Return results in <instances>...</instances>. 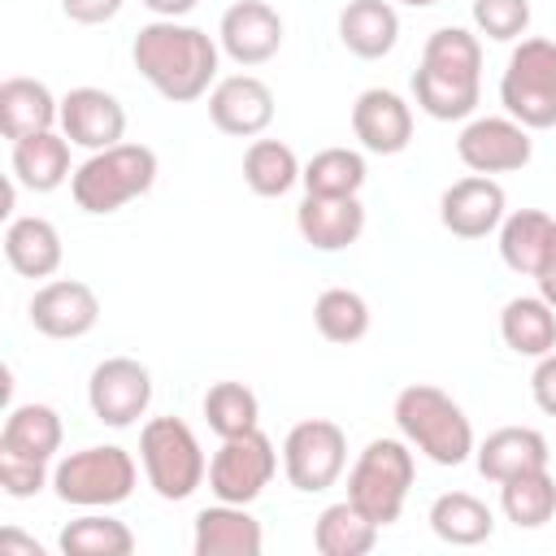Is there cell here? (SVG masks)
<instances>
[{"mask_svg": "<svg viewBox=\"0 0 556 556\" xmlns=\"http://www.w3.org/2000/svg\"><path fill=\"white\" fill-rule=\"evenodd\" d=\"M130 61L152 83L156 96H165L169 104H191L213 91L222 43L200 26H187L174 17H152L148 26L135 30Z\"/></svg>", "mask_w": 556, "mask_h": 556, "instance_id": "6da1fadb", "label": "cell"}, {"mask_svg": "<svg viewBox=\"0 0 556 556\" xmlns=\"http://www.w3.org/2000/svg\"><path fill=\"white\" fill-rule=\"evenodd\" d=\"M413 100L434 122H469L482 100V39L465 26H439L413 70Z\"/></svg>", "mask_w": 556, "mask_h": 556, "instance_id": "7a4b0ae2", "label": "cell"}, {"mask_svg": "<svg viewBox=\"0 0 556 556\" xmlns=\"http://www.w3.org/2000/svg\"><path fill=\"white\" fill-rule=\"evenodd\" d=\"M391 417L400 426V439H408V447H417L426 460H434L443 469L465 465L473 456V447H478L465 408L443 387H430V382L404 387L395 395Z\"/></svg>", "mask_w": 556, "mask_h": 556, "instance_id": "3957f363", "label": "cell"}, {"mask_svg": "<svg viewBox=\"0 0 556 556\" xmlns=\"http://www.w3.org/2000/svg\"><path fill=\"white\" fill-rule=\"evenodd\" d=\"M156 152L148 143H113L104 152H91L74 178H70V195L83 213L91 217H109L117 213L122 204L148 195L156 187Z\"/></svg>", "mask_w": 556, "mask_h": 556, "instance_id": "277c9868", "label": "cell"}, {"mask_svg": "<svg viewBox=\"0 0 556 556\" xmlns=\"http://www.w3.org/2000/svg\"><path fill=\"white\" fill-rule=\"evenodd\" d=\"M139 460H143L148 486L161 500H169V504L191 500L204 486V478H208L204 447H200L195 430L182 417H152V421H143V430H139Z\"/></svg>", "mask_w": 556, "mask_h": 556, "instance_id": "5b68a950", "label": "cell"}, {"mask_svg": "<svg viewBox=\"0 0 556 556\" xmlns=\"http://www.w3.org/2000/svg\"><path fill=\"white\" fill-rule=\"evenodd\" d=\"M413 478H417V460H413L408 439H369L348 469V500L369 521L391 526L404 513Z\"/></svg>", "mask_w": 556, "mask_h": 556, "instance_id": "8992f818", "label": "cell"}, {"mask_svg": "<svg viewBox=\"0 0 556 556\" xmlns=\"http://www.w3.org/2000/svg\"><path fill=\"white\" fill-rule=\"evenodd\" d=\"M135 482H139V465L117 443L78 447L70 456H61L56 469H52L56 500L74 504V508H113V504L130 500Z\"/></svg>", "mask_w": 556, "mask_h": 556, "instance_id": "52a82bcc", "label": "cell"}, {"mask_svg": "<svg viewBox=\"0 0 556 556\" xmlns=\"http://www.w3.org/2000/svg\"><path fill=\"white\" fill-rule=\"evenodd\" d=\"M500 104L526 130L556 126V39L530 35L508 52L500 78Z\"/></svg>", "mask_w": 556, "mask_h": 556, "instance_id": "ba28073f", "label": "cell"}, {"mask_svg": "<svg viewBox=\"0 0 556 556\" xmlns=\"http://www.w3.org/2000/svg\"><path fill=\"white\" fill-rule=\"evenodd\" d=\"M348 469V434L330 417H304L282 439V473L295 491L317 495Z\"/></svg>", "mask_w": 556, "mask_h": 556, "instance_id": "9c48e42d", "label": "cell"}, {"mask_svg": "<svg viewBox=\"0 0 556 556\" xmlns=\"http://www.w3.org/2000/svg\"><path fill=\"white\" fill-rule=\"evenodd\" d=\"M274 473H278L274 439L256 426L222 439V447L208 460V491L213 500H226V504H252L274 482Z\"/></svg>", "mask_w": 556, "mask_h": 556, "instance_id": "30bf717a", "label": "cell"}, {"mask_svg": "<svg viewBox=\"0 0 556 556\" xmlns=\"http://www.w3.org/2000/svg\"><path fill=\"white\" fill-rule=\"evenodd\" d=\"M152 369L135 356H104L87 378V404L100 426L126 430L152 408Z\"/></svg>", "mask_w": 556, "mask_h": 556, "instance_id": "8fae6325", "label": "cell"}, {"mask_svg": "<svg viewBox=\"0 0 556 556\" xmlns=\"http://www.w3.org/2000/svg\"><path fill=\"white\" fill-rule=\"evenodd\" d=\"M456 156L473 174H513L534 156V139L517 117H469L456 135Z\"/></svg>", "mask_w": 556, "mask_h": 556, "instance_id": "7c38bea8", "label": "cell"}, {"mask_svg": "<svg viewBox=\"0 0 556 556\" xmlns=\"http://www.w3.org/2000/svg\"><path fill=\"white\" fill-rule=\"evenodd\" d=\"M504 213H508V195H504V187L491 174L456 178L439 195V222L456 239H486V235H495Z\"/></svg>", "mask_w": 556, "mask_h": 556, "instance_id": "4fadbf2b", "label": "cell"}, {"mask_svg": "<svg viewBox=\"0 0 556 556\" xmlns=\"http://www.w3.org/2000/svg\"><path fill=\"white\" fill-rule=\"evenodd\" d=\"M26 313L43 339H83L100 321V295L78 278H52L30 295Z\"/></svg>", "mask_w": 556, "mask_h": 556, "instance_id": "5bb4252c", "label": "cell"}, {"mask_svg": "<svg viewBox=\"0 0 556 556\" xmlns=\"http://www.w3.org/2000/svg\"><path fill=\"white\" fill-rule=\"evenodd\" d=\"M56 126H61V135L74 148L104 152V148L122 143V135H126V109L104 87H74V91L61 96V122Z\"/></svg>", "mask_w": 556, "mask_h": 556, "instance_id": "9a60e30c", "label": "cell"}, {"mask_svg": "<svg viewBox=\"0 0 556 556\" xmlns=\"http://www.w3.org/2000/svg\"><path fill=\"white\" fill-rule=\"evenodd\" d=\"M217 43L235 65H265L282 48V13L265 0H235L217 22Z\"/></svg>", "mask_w": 556, "mask_h": 556, "instance_id": "2e32d148", "label": "cell"}, {"mask_svg": "<svg viewBox=\"0 0 556 556\" xmlns=\"http://www.w3.org/2000/svg\"><path fill=\"white\" fill-rule=\"evenodd\" d=\"M208 117L222 135L256 139L274 122V91L256 74H226L208 91Z\"/></svg>", "mask_w": 556, "mask_h": 556, "instance_id": "e0dca14e", "label": "cell"}, {"mask_svg": "<svg viewBox=\"0 0 556 556\" xmlns=\"http://www.w3.org/2000/svg\"><path fill=\"white\" fill-rule=\"evenodd\" d=\"M352 135L374 156H395L413 143V104L400 91L369 87L352 104Z\"/></svg>", "mask_w": 556, "mask_h": 556, "instance_id": "ac0fdd59", "label": "cell"}, {"mask_svg": "<svg viewBox=\"0 0 556 556\" xmlns=\"http://www.w3.org/2000/svg\"><path fill=\"white\" fill-rule=\"evenodd\" d=\"M295 230L317 252H343L365 235V204L361 195H304Z\"/></svg>", "mask_w": 556, "mask_h": 556, "instance_id": "d6986e66", "label": "cell"}, {"mask_svg": "<svg viewBox=\"0 0 556 556\" xmlns=\"http://www.w3.org/2000/svg\"><path fill=\"white\" fill-rule=\"evenodd\" d=\"M195 556H261L265 530L248 513V504H208L195 513V534H191Z\"/></svg>", "mask_w": 556, "mask_h": 556, "instance_id": "ffe728a7", "label": "cell"}, {"mask_svg": "<svg viewBox=\"0 0 556 556\" xmlns=\"http://www.w3.org/2000/svg\"><path fill=\"white\" fill-rule=\"evenodd\" d=\"M473 460H478V473L500 486L526 469H543L552 460V443L534 426H500L473 447Z\"/></svg>", "mask_w": 556, "mask_h": 556, "instance_id": "44dd1931", "label": "cell"}, {"mask_svg": "<svg viewBox=\"0 0 556 556\" xmlns=\"http://www.w3.org/2000/svg\"><path fill=\"white\" fill-rule=\"evenodd\" d=\"M56 122H61V100L48 91V83L22 74L0 83V135L9 143L39 130H56Z\"/></svg>", "mask_w": 556, "mask_h": 556, "instance_id": "7402d4cb", "label": "cell"}, {"mask_svg": "<svg viewBox=\"0 0 556 556\" xmlns=\"http://www.w3.org/2000/svg\"><path fill=\"white\" fill-rule=\"evenodd\" d=\"M339 43L361 61H382L400 43V13L391 0H348L339 9Z\"/></svg>", "mask_w": 556, "mask_h": 556, "instance_id": "603a6c76", "label": "cell"}, {"mask_svg": "<svg viewBox=\"0 0 556 556\" xmlns=\"http://www.w3.org/2000/svg\"><path fill=\"white\" fill-rule=\"evenodd\" d=\"M61 230L48 217H9L4 226V261L22 278H52L61 269Z\"/></svg>", "mask_w": 556, "mask_h": 556, "instance_id": "cb8c5ba5", "label": "cell"}, {"mask_svg": "<svg viewBox=\"0 0 556 556\" xmlns=\"http://www.w3.org/2000/svg\"><path fill=\"white\" fill-rule=\"evenodd\" d=\"M13 178L35 191V195H48L56 191L61 182L74 178V165H70V139L61 130H39V135H26L13 143Z\"/></svg>", "mask_w": 556, "mask_h": 556, "instance_id": "d4e9b609", "label": "cell"}, {"mask_svg": "<svg viewBox=\"0 0 556 556\" xmlns=\"http://www.w3.org/2000/svg\"><path fill=\"white\" fill-rule=\"evenodd\" d=\"M500 339L517 356H547L556 352V308L543 295H513L500 308Z\"/></svg>", "mask_w": 556, "mask_h": 556, "instance_id": "484cf974", "label": "cell"}, {"mask_svg": "<svg viewBox=\"0 0 556 556\" xmlns=\"http://www.w3.org/2000/svg\"><path fill=\"white\" fill-rule=\"evenodd\" d=\"M552 230H556V217L543 213V208H517V213H504L500 222V261L521 274V278H534L543 256H547V243H552Z\"/></svg>", "mask_w": 556, "mask_h": 556, "instance_id": "4316f807", "label": "cell"}, {"mask_svg": "<svg viewBox=\"0 0 556 556\" xmlns=\"http://www.w3.org/2000/svg\"><path fill=\"white\" fill-rule=\"evenodd\" d=\"M430 530L452 547H478L495 534V513L469 491H443L430 504Z\"/></svg>", "mask_w": 556, "mask_h": 556, "instance_id": "83f0119b", "label": "cell"}, {"mask_svg": "<svg viewBox=\"0 0 556 556\" xmlns=\"http://www.w3.org/2000/svg\"><path fill=\"white\" fill-rule=\"evenodd\" d=\"M378 521H369L352 500L326 504L313 521V547L321 556H365L378 543Z\"/></svg>", "mask_w": 556, "mask_h": 556, "instance_id": "f1b7e54d", "label": "cell"}, {"mask_svg": "<svg viewBox=\"0 0 556 556\" xmlns=\"http://www.w3.org/2000/svg\"><path fill=\"white\" fill-rule=\"evenodd\" d=\"M300 174H304V165L291 152V143H282V139H252L243 152V182L261 200L287 195L300 182Z\"/></svg>", "mask_w": 556, "mask_h": 556, "instance_id": "f546056e", "label": "cell"}, {"mask_svg": "<svg viewBox=\"0 0 556 556\" xmlns=\"http://www.w3.org/2000/svg\"><path fill=\"white\" fill-rule=\"evenodd\" d=\"M61 439H65V426L52 404H13L0 426V447L26 452L39 460H52L61 452Z\"/></svg>", "mask_w": 556, "mask_h": 556, "instance_id": "4dcf8cb0", "label": "cell"}, {"mask_svg": "<svg viewBox=\"0 0 556 556\" xmlns=\"http://www.w3.org/2000/svg\"><path fill=\"white\" fill-rule=\"evenodd\" d=\"M500 508L517 530H539L556 517V478L543 469H526L500 482Z\"/></svg>", "mask_w": 556, "mask_h": 556, "instance_id": "1f68e13d", "label": "cell"}, {"mask_svg": "<svg viewBox=\"0 0 556 556\" xmlns=\"http://www.w3.org/2000/svg\"><path fill=\"white\" fill-rule=\"evenodd\" d=\"M369 169L356 148H321L304 161V195H361Z\"/></svg>", "mask_w": 556, "mask_h": 556, "instance_id": "d6a6232c", "label": "cell"}, {"mask_svg": "<svg viewBox=\"0 0 556 556\" xmlns=\"http://www.w3.org/2000/svg\"><path fill=\"white\" fill-rule=\"evenodd\" d=\"M56 547L65 556H130L135 534H130L126 521H117L109 513H83L61 530Z\"/></svg>", "mask_w": 556, "mask_h": 556, "instance_id": "836d02e7", "label": "cell"}, {"mask_svg": "<svg viewBox=\"0 0 556 556\" xmlns=\"http://www.w3.org/2000/svg\"><path fill=\"white\" fill-rule=\"evenodd\" d=\"M313 326L330 343H356L369 334V304L352 287H326L313 304Z\"/></svg>", "mask_w": 556, "mask_h": 556, "instance_id": "e575fe53", "label": "cell"}, {"mask_svg": "<svg viewBox=\"0 0 556 556\" xmlns=\"http://www.w3.org/2000/svg\"><path fill=\"white\" fill-rule=\"evenodd\" d=\"M204 421L217 439H230V434H243V430H256L261 426V400L252 387L243 382H213L204 391Z\"/></svg>", "mask_w": 556, "mask_h": 556, "instance_id": "d590c367", "label": "cell"}, {"mask_svg": "<svg viewBox=\"0 0 556 556\" xmlns=\"http://www.w3.org/2000/svg\"><path fill=\"white\" fill-rule=\"evenodd\" d=\"M473 30L495 43L521 39L530 30V0H473Z\"/></svg>", "mask_w": 556, "mask_h": 556, "instance_id": "8d00e7d4", "label": "cell"}, {"mask_svg": "<svg viewBox=\"0 0 556 556\" xmlns=\"http://www.w3.org/2000/svg\"><path fill=\"white\" fill-rule=\"evenodd\" d=\"M0 486H4V495H13V500L39 495L43 486H52L48 460L26 456V452H13V447H0Z\"/></svg>", "mask_w": 556, "mask_h": 556, "instance_id": "74e56055", "label": "cell"}, {"mask_svg": "<svg viewBox=\"0 0 556 556\" xmlns=\"http://www.w3.org/2000/svg\"><path fill=\"white\" fill-rule=\"evenodd\" d=\"M122 4L126 0H61V13L78 26H104L122 13Z\"/></svg>", "mask_w": 556, "mask_h": 556, "instance_id": "f35d334b", "label": "cell"}, {"mask_svg": "<svg viewBox=\"0 0 556 556\" xmlns=\"http://www.w3.org/2000/svg\"><path fill=\"white\" fill-rule=\"evenodd\" d=\"M530 395H534V404H539L547 417H556V352H547V356L534 361Z\"/></svg>", "mask_w": 556, "mask_h": 556, "instance_id": "ab89813d", "label": "cell"}, {"mask_svg": "<svg viewBox=\"0 0 556 556\" xmlns=\"http://www.w3.org/2000/svg\"><path fill=\"white\" fill-rule=\"evenodd\" d=\"M534 282H539V295L556 308V230H552V243H547V256H543V265H539Z\"/></svg>", "mask_w": 556, "mask_h": 556, "instance_id": "60d3db41", "label": "cell"}, {"mask_svg": "<svg viewBox=\"0 0 556 556\" xmlns=\"http://www.w3.org/2000/svg\"><path fill=\"white\" fill-rule=\"evenodd\" d=\"M139 4H143L152 17H174V22H182L200 0H139Z\"/></svg>", "mask_w": 556, "mask_h": 556, "instance_id": "b9f144b4", "label": "cell"}, {"mask_svg": "<svg viewBox=\"0 0 556 556\" xmlns=\"http://www.w3.org/2000/svg\"><path fill=\"white\" fill-rule=\"evenodd\" d=\"M0 552H26V556H43V547L35 543V539H26L22 530H0Z\"/></svg>", "mask_w": 556, "mask_h": 556, "instance_id": "7bdbcfd3", "label": "cell"}, {"mask_svg": "<svg viewBox=\"0 0 556 556\" xmlns=\"http://www.w3.org/2000/svg\"><path fill=\"white\" fill-rule=\"evenodd\" d=\"M391 4H408V9H430V4H439V0H391Z\"/></svg>", "mask_w": 556, "mask_h": 556, "instance_id": "ee69618b", "label": "cell"}, {"mask_svg": "<svg viewBox=\"0 0 556 556\" xmlns=\"http://www.w3.org/2000/svg\"><path fill=\"white\" fill-rule=\"evenodd\" d=\"M552 456H556V452H552Z\"/></svg>", "mask_w": 556, "mask_h": 556, "instance_id": "f6af8a7d", "label": "cell"}]
</instances>
